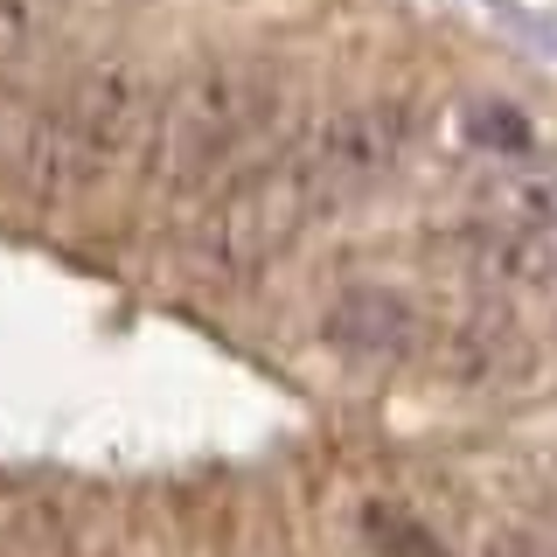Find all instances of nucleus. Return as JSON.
I'll use <instances>...</instances> for the list:
<instances>
[{"mask_svg": "<svg viewBox=\"0 0 557 557\" xmlns=\"http://www.w3.org/2000/svg\"><path fill=\"white\" fill-rule=\"evenodd\" d=\"M286 104V77L258 57H202L174 84L153 91L147 133V182L168 202H202L216 182H231L244 161L265 153Z\"/></svg>", "mask_w": 557, "mask_h": 557, "instance_id": "nucleus-1", "label": "nucleus"}, {"mask_svg": "<svg viewBox=\"0 0 557 557\" xmlns=\"http://www.w3.org/2000/svg\"><path fill=\"white\" fill-rule=\"evenodd\" d=\"M481 557H557V544H544L536 530H487Z\"/></svg>", "mask_w": 557, "mask_h": 557, "instance_id": "nucleus-11", "label": "nucleus"}, {"mask_svg": "<svg viewBox=\"0 0 557 557\" xmlns=\"http://www.w3.org/2000/svg\"><path fill=\"white\" fill-rule=\"evenodd\" d=\"M418 362H432L453 391H502V383L530 370V342H522L509 313H467L453 327H432Z\"/></svg>", "mask_w": 557, "mask_h": 557, "instance_id": "nucleus-5", "label": "nucleus"}, {"mask_svg": "<svg viewBox=\"0 0 557 557\" xmlns=\"http://www.w3.org/2000/svg\"><path fill=\"white\" fill-rule=\"evenodd\" d=\"M495 209L516 223H530V231H550L557 237V147H536L522 153V161L495 168Z\"/></svg>", "mask_w": 557, "mask_h": 557, "instance_id": "nucleus-8", "label": "nucleus"}, {"mask_svg": "<svg viewBox=\"0 0 557 557\" xmlns=\"http://www.w3.org/2000/svg\"><path fill=\"white\" fill-rule=\"evenodd\" d=\"M63 14H70V0H0V70L28 63L57 35Z\"/></svg>", "mask_w": 557, "mask_h": 557, "instance_id": "nucleus-10", "label": "nucleus"}, {"mask_svg": "<svg viewBox=\"0 0 557 557\" xmlns=\"http://www.w3.org/2000/svg\"><path fill=\"white\" fill-rule=\"evenodd\" d=\"M411 104L405 98H348L335 112H321L313 126L293 139V161H300L313 202H321V216H335V209L376 196L383 182H391L397 168H405L411 153Z\"/></svg>", "mask_w": 557, "mask_h": 557, "instance_id": "nucleus-4", "label": "nucleus"}, {"mask_svg": "<svg viewBox=\"0 0 557 557\" xmlns=\"http://www.w3.org/2000/svg\"><path fill=\"white\" fill-rule=\"evenodd\" d=\"M432 321L383 286H356L327 307V348L348 362H418Z\"/></svg>", "mask_w": 557, "mask_h": 557, "instance_id": "nucleus-6", "label": "nucleus"}, {"mask_svg": "<svg viewBox=\"0 0 557 557\" xmlns=\"http://www.w3.org/2000/svg\"><path fill=\"white\" fill-rule=\"evenodd\" d=\"M453 258L467 265V278L495 293H536L557 278V237L550 231H530L516 216H481V223H460L453 231Z\"/></svg>", "mask_w": 557, "mask_h": 557, "instance_id": "nucleus-7", "label": "nucleus"}, {"mask_svg": "<svg viewBox=\"0 0 557 557\" xmlns=\"http://www.w3.org/2000/svg\"><path fill=\"white\" fill-rule=\"evenodd\" d=\"M313 223H321V202H313L307 174L286 147V153H258L231 182L209 188L188 251H196V265L209 278H258L265 265H278Z\"/></svg>", "mask_w": 557, "mask_h": 557, "instance_id": "nucleus-3", "label": "nucleus"}, {"mask_svg": "<svg viewBox=\"0 0 557 557\" xmlns=\"http://www.w3.org/2000/svg\"><path fill=\"white\" fill-rule=\"evenodd\" d=\"M153 84L133 57H91L57 98L35 112L22 147V182L42 209L98 202L126 174L147 168Z\"/></svg>", "mask_w": 557, "mask_h": 557, "instance_id": "nucleus-2", "label": "nucleus"}, {"mask_svg": "<svg viewBox=\"0 0 557 557\" xmlns=\"http://www.w3.org/2000/svg\"><path fill=\"white\" fill-rule=\"evenodd\" d=\"M460 133H467V147H474L481 161H495V168H509V161H522V153L544 147L536 119L522 112L516 98H474V104L460 112Z\"/></svg>", "mask_w": 557, "mask_h": 557, "instance_id": "nucleus-9", "label": "nucleus"}]
</instances>
